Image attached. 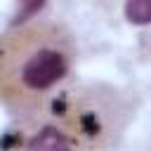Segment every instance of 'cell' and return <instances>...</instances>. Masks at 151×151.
<instances>
[{
	"label": "cell",
	"mask_w": 151,
	"mask_h": 151,
	"mask_svg": "<svg viewBox=\"0 0 151 151\" xmlns=\"http://www.w3.org/2000/svg\"><path fill=\"white\" fill-rule=\"evenodd\" d=\"M125 12H127L130 21L146 24V21H151V0H130Z\"/></svg>",
	"instance_id": "cell-3"
},
{
	"label": "cell",
	"mask_w": 151,
	"mask_h": 151,
	"mask_svg": "<svg viewBox=\"0 0 151 151\" xmlns=\"http://www.w3.org/2000/svg\"><path fill=\"white\" fill-rule=\"evenodd\" d=\"M130 106L113 87L68 83L21 113L0 137V151H113Z\"/></svg>",
	"instance_id": "cell-1"
},
{
	"label": "cell",
	"mask_w": 151,
	"mask_h": 151,
	"mask_svg": "<svg viewBox=\"0 0 151 151\" xmlns=\"http://www.w3.org/2000/svg\"><path fill=\"white\" fill-rule=\"evenodd\" d=\"M78 61L71 31L54 19H31L0 35V104L17 116L71 83Z\"/></svg>",
	"instance_id": "cell-2"
}]
</instances>
